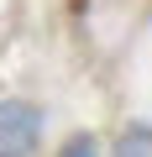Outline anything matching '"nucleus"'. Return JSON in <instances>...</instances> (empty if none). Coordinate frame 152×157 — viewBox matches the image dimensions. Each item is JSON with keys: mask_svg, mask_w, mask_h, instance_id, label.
I'll return each mask as SVG.
<instances>
[{"mask_svg": "<svg viewBox=\"0 0 152 157\" xmlns=\"http://www.w3.org/2000/svg\"><path fill=\"white\" fill-rule=\"evenodd\" d=\"M42 136V115L26 100H0V157H32Z\"/></svg>", "mask_w": 152, "mask_h": 157, "instance_id": "nucleus-1", "label": "nucleus"}, {"mask_svg": "<svg viewBox=\"0 0 152 157\" xmlns=\"http://www.w3.org/2000/svg\"><path fill=\"white\" fill-rule=\"evenodd\" d=\"M63 157H100V147H95L89 136H73V141L63 147Z\"/></svg>", "mask_w": 152, "mask_h": 157, "instance_id": "nucleus-3", "label": "nucleus"}, {"mask_svg": "<svg viewBox=\"0 0 152 157\" xmlns=\"http://www.w3.org/2000/svg\"><path fill=\"white\" fill-rule=\"evenodd\" d=\"M147 152H152V131H126L121 157H147Z\"/></svg>", "mask_w": 152, "mask_h": 157, "instance_id": "nucleus-2", "label": "nucleus"}]
</instances>
